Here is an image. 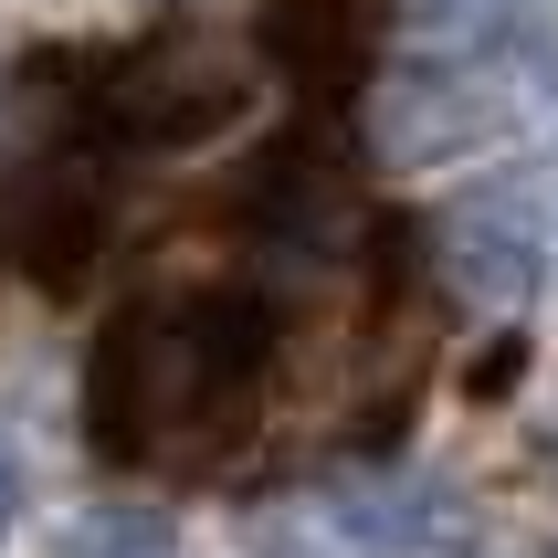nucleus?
<instances>
[{
  "instance_id": "f257e3e1",
  "label": "nucleus",
  "mask_w": 558,
  "mask_h": 558,
  "mask_svg": "<svg viewBox=\"0 0 558 558\" xmlns=\"http://www.w3.org/2000/svg\"><path fill=\"white\" fill-rule=\"evenodd\" d=\"M275 316L243 284H180L126 306L85 359V433L106 464H211L264 401Z\"/></svg>"
},
{
  "instance_id": "f03ea898",
  "label": "nucleus",
  "mask_w": 558,
  "mask_h": 558,
  "mask_svg": "<svg viewBox=\"0 0 558 558\" xmlns=\"http://www.w3.org/2000/svg\"><path fill=\"white\" fill-rule=\"evenodd\" d=\"M464 537V506L433 474H327L253 506V558H442Z\"/></svg>"
},
{
  "instance_id": "7ed1b4c3",
  "label": "nucleus",
  "mask_w": 558,
  "mask_h": 558,
  "mask_svg": "<svg viewBox=\"0 0 558 558\" xmlns=\"http://www.w3.org/2000/svg\"><path fill=\"white\" fill-rule=\"evenodd\" d=\"M537 106V32L527 43H474V53H422L401 85H379V158H464Z\"/></svg>"
},
{
  "instance_id": "20e7f679",
  "label": "nucleus",
  "mask_w": 558,
  "mask_h": 558,
  "mask_svg": "<svg viewBox=\"0 0 558 558\" xmlns=\"http://www.w3.org/2000/svg\"><path fill=\"white\" fill-rule=\"evenodd\" d=\"M232 117H243V85L201 43H158V53L117 63V85H95V126L117 148H201Z\"/></svg>"
},
{
  "instance_id": "39448f33",
  "label": "nucleus",
  "mask_w": 558,
  "mask_h": 558,
  "mask_svg": "<svg viewBox=\"0 0 558 558\" xmlns=\"http://www.w3.org/2000/svg\"><path fill=\"white\" fill-rule=\"evenodd\" d=\"M433 253L453 295H474L485 316H517L548 275V221H537V190L527 180H474L453 211L433 221Z\"/></svg>"
},
{
  "instance_id": "423d86ee",
  "label": "nucleus",
  "mask_w": 558,
  "mask_h": 558,
  "mask_svg": "<svg viewBox=\"0 0 558 558\" xmlns=\"http://www.w3.org/2000/svg\"><path fill=\"white\" fill-rule=\"evenodd\" d=\"M253 53L306 106H338V95H359L379 74L390 22H379V0H264L253 11Z\"/></svg>"
},
{
  "instance_id": "0eeeda50",
  "label": "nucleus",
  "mask_w": 558,
  "mask_h": 558,
  "mask_svg": "<svg viewBox=\"0 0 558 558\" xmlns=\"http://www.w3.org/2000/svg\"><path fill=\"white\" fill-rule=\"evenodd\" d=\"M95 232H106V211H95V190L74 169H22V180L0 190V253H22V275L53 284V295L85 284Z\"/></svg>"
},
{
  "instance_id": "6e6552de",
  "label": "nucleus",
  "mask_w": 558,
  "mask_h": 558,
  "mask_svg": "<svg viewBox=\"0 0 558 558\" xmlns=\"http://www.w3.org/2000/svg\"><path fill=\"white\" fill-rule=\"evenodd\" d=\"M74 558H180V548H169L148 517H106V527H85V548H74Z\"/></svg>"
},
{
  "instance_id": "1a4fd4ad",
  "label": "nucleus",
  "mask_w": 558,
  "mask_h": 558,
  "mask_svg": "<svg viewBox=\"0 0 558 558\" xmlns=\"http://www.w3.org/2000/svg\"><path fill=\"white\" fill-rule=\"evenodd\" d=\"M517 369H527V348L506 338V348H485V359L464 369V390H474V401H496V390H517Z\"/></svg>"
},
{
  "instance_id": "9d476101",
  "label": "nucleus",
  "mask_w": 558,
  "mask_h": 558,
  "mask_svg": "<svg viewBox=\"0 0 558 558\" xmlns=\"http://www.w3.org/2000/svg\"><path fill=\"white\" fill-rule=\"evenodd\" d=\"M11 517H22V474H11V453H0V537H11Z\"/></svg>"
},
{
  "instance_id": "9b49d317",
  "label": "nucleus",
  "mask_w": 558,
  "mask_h": 558,
  "mask_svg": "<svg viewBox=\"0 0 558 558\" xmlns=\"http://www.w3.org/2000/svg\"><path fill=\"white\" fill-rule=\"evenodd\" d=\"M537 558H558V537H548V548H537Z\"/></svg>"
}]
</instances>
